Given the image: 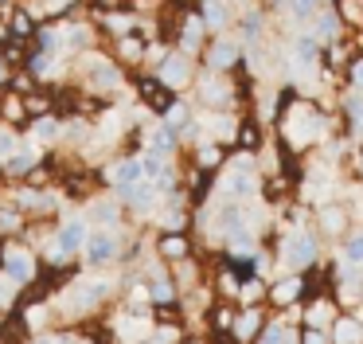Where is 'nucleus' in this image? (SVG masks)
<instances>
[{
    "label": "nucleus",
    "instance_id": "f257e3e1",
    "mask_svg": "<svg viewBox=\"0 0 363 344\" xmlns=\"http://www.w3.org/2000/svg\"><path fill=\"white\" fill-rule=\"evenodd\" d=\"M238 55H242V47H238V39H227V36H219V39L211 43V51H207V67H211V70H219V75H223V70H230V67L238 63Z\"/></svg>",
    "mask_w": 363,
    "mask_h": 344
},
{
    "label": "nucleus",
    "instance_id": "f03ea898",
    "mask_svg": "<svg viewBox=\"0 0 363 344\" xmlns=\"http://www.w3.org/2000/svg\"><path fill=\"white\" fill-rule=\"evenodd\" d=\"M340 28H344V20H340V12H332V8H320L313 20V36L320 39L324 47L328 43H340Z\"/></svg>",
    "mask_w": 363,
    "mask_h": 344
},
{
    "label": "nucleus",
    "instance_id": "7ed1b4c3",
    "mask_svg": "<svg viewBox=\"0 0 363 344\" xmlns=\"http://www.w3.org/2000/svg\"><path fill=\"white\" fill-rule=\"evenodd\" d=\"M313 254H316L313 235H293V239H285V262L289 266H308Z\"/></svg>",
    "mask_w": 363,
    "mask_h": 344
},
{
    "label": "nucleus",
    "instance_id": "20e7f679",
    "mask_svg": "<svg viewBox=\"0 0 363 344\" xmlns=\"http://www.w3.org/2000/svg\"><path fill=\"white\" fill-rule=\"evenodd\" d=\"M188 78H191L188 51H184V55H172V59H164V67H160V82H168V86H184Z\"/></svg>",
    "mask_w": 363,
    "mask_h": 344
},
{
    "label": "nucleus",
    "instance_id": "39448f33",
    "mask_svg": "<svg viewBox=\"0 0 363 344\" xmlns=\"http://www.w3.org/2000/svg\"><path fill=\"white\" fill-rule=\"evenodd\" d=\"M180 31H184V36H180V47L191 55L199 43H203V36H207V20H203V16H184Z\"/></svg>",
    "mask_w": 363,
    "mask_h": 344
},
{
    "label": "nucleus",
    "instance_id": "423d86ee",
    "mask_svg": "<svg viewBox=\"0 0 363 344\" xmlns=\"http://www.w3.org/2000/svg\"><path fill=\"white\" fill-rule=\"evenodd\" d=\"M320 8H324V0H285V12H289L293 23H313Z\"/></svg>",
    "mask_w": 363,
    "mask_h": 344
},
{
    "label": "nucleus",
    "instance_id": "0eeeda50",
    "mask_svg": "<svg viewBox=\"0 0 363 344\" xmlns=\"http://www.w3.org/2000/svg\"><path fill=\"white\" fill-rule=\"evenodd\" d=\"M219 75V70H215ZM207 75L203 78V98L211 102V106H230V82H223V78Z\"/></svg>",
    "mask_w": 363,
    "mask_h": 344
},
{
    "label": "nucleus",
    "instance_id": "6e6552de",
    "mask_svg": "<svg viewBox=\"0 0 363 344\" xmlns=\"http://www.w3.org/2000/svg\"><path fill=\"white\" fill-rule=\"evenodd\" d=\"M203 20H207V28H215V31L227 28V23H230L227 0H203Z\"/></svg>",
    "mask_w": 363,
    "mask_h": 344
},
{
    "label": "nucleus",
    "instance_id": "1a4fd4ad",
    "mask_svg": "<svg viewBox=\"0 0 363 344\" xmlns=\"http://www.w3.org/2000/svg\"><path fill=\"white\" fill-rule=\"evenodd\" d=\"M141 94H145V102L157 106V109L172 106V86H168V82H141Z\"/></svg>",
    "mask_w": 363,
    "mask_h": 344
},
{
    "label": "nucleus",
    "instance_id": "9d476101",
    "mask_svg": "<svg viewBox=\"0 0 363 344\" xmlns=\"http://www.w3.org/2000/svg\"><path fill=\"white\" fill-rule=\"evenodd\" d=\"M82 239H86V227H82V223H67L63 231H59V254H71V250H79Z\"/></svg>",
    "mask_w": 363,
    "mask_h": 344
},
{
    "label": "nucleus",
    "instance_id": "9b49d317",
    "mask_svg": "<svg viewBox=\"0 0 363 344\" xmlns=\"http://www.w3.org/2000/svg\"><path fill=\"white\" fill-rule=\"evenodd\" d=\"M336 344H363V325L352 317H340L336 321Z\"/></svg>",
    "mask_w": 363,
    "mask_h": 344
},
{
    "label": "nucleus",
    "instance_id": "f8f14e48",
    "mask_svg": "<svg viewBox=\"0 0 363 344\" xmlns=\"http://www.w3.org/2000/svg\"><path fill=\"white\" fill-rule=\"evenodd\" d=\"M238 36H242L246 43H254V39L262 36V12H258V8H246V12H242V23H238Z\"/></svg>",
    "mask_w": 363,
    "mask_h": 344
},
{
    "label": "nucleus",
    "instance_id": "ddd939ff",
    "mask_svg": "<svg viewBox=\"0 0 363 344\" xmlns=\"http://www.w3.org/2000/svg\"><path fill=\"white\" fill-rule=\"evenodd\" d=\"M113 250H118V247H113V239H110V235H98V239H90L86 258H90V262H110V258H113Z\"/></svg>",
    "mask_w": 363,
    "mask_h": 344
},
{
    "label": "nucleus",
    "instance_id": "4468645a",
    "mask_svg": "<svg viewBox=\"0 0 363 344\" xmlns=\"http://www.w3.org/2000/svg\"><path fill=\"white\" fill-rule=\"evenodd\" d=\"M336 12L344 23L352 28H363V0H336Z\"/></svg>",
    "mask_w": 363,
    "mask_h": 344
},
{
    "label": "nucleus",
    "instance_id": "2eb2a0df",
    "mask_svg": "<svg viewBox=\"0 0 363 344\" xmlns=\"http://www.w3.org/2000/svg\"><path fill=\"white\" fill-rule=\"evenodd\" d=\"M344 109H347V117H352V125L363 133V90H355V86H352V94L344 98Z\"/></svg>",
    "mask_w": 363,
    "mask_h": 344
},
{
    "label": "nucleus",
    "instance_id": "dca6fc26",
    "mask_svg": "<svg viewBox=\"0 0 363 344\" xmlns=\"http://www.w3.org/2000/svg\"><path fill=\"white\" fill-rule=\"evenodd\" d=\"M297 294H301V278H285V281H277V286H274V301L277 305L293 301Z\"/></svg>",
    "mask_w": 363,
    "mask_h": 344
},
{
    "label": "nucleus",
    "instance_id": "f3484780",
    "mask_svg": "<svg viewBox=\"0 0 363 344\" xmlns=\"http://www.w3.org/2000/svg\"><path fill=\"white\" fill-rule=\"evenodd\" d=\"M137 176H141V164H137V161H125V164H118V168H113V180H118L121 188L137 184Z\"/></svg>",
    "mask_w": 363,
    "mask_h": 344
},
{
    "label": "nucleus",
    "instance_id": "a211bd4d",
    "mask_svg": "<svg viewBox=\"0 0 363 344\" xmlns=\"http://www.w3.org/2000/svg\"><path fill=\"white\" fill-rule=\"evenodd\" d=\"M328 317H332V305H328V301H316V305H308V325H313V328H320Z\"/></svg>",
    "mask_w": 363,
    "mask_h": 344
},
{
    "label": "nucleus",
    "instance_id": "6ab92c4d",
    "mask_svg": "<svg viewBox=\"0 0 363 344\" xmlns=\"http://www.w3.org/2000/svg\"><path fill=\"white\" fill-rule=\"evenodd\" d=\"M230 192H235V195H250L254 192V176H250V172H235V176H230Z\"/></svg>",
    "mask_w": 363,
    "mask_h": 344
},
{
    "label": "nucleus",
    "instance_id": "aec40b11",
    "mask_svg": "<svg viewBox=\"0 0 363 344\" xmlns=\"http://www.w3.org/2000/svg\"><path fill=\"white\" fill-rule=\"evenodd\" d=\"M160 250H164L168 258H184V254H188V242H184L180 235H172V239H164V242H160Z\"/></svg>",
    "mask_w": 363,
    "mask_h": 344
},
{
    "label": "nucleus",
    "instance_id": "412c9836",
    "mask_svg": "<svg viewBox=\"0 0 363 344\" xmlns=\"http://www.w3.org/2000/svg\"><path fill=\"white\" fill-rule=\"evenodd\" d=\"M254 328H258V309H246L242 313V321H238V336H254Z\"/></svg>",
    "mask_w": 363,
    "mask_h": 344
},
{
    "label": "nucleus",
    "instance_id": "4be33fe9",
    "mask_svg": "<svg viewBox=\"0 0 363 344\" xmlns=\"http://www.w3.org/2000/svg\"><path fill=\"white\" fill-rule=\"evenodd\" d=\"M347 78H352L355 90H363V55H352V63H347Z\"/></svg>",
    "mask_w": 363,
    "mask_h": 344
},
{
    "label": "nucleus",
    "instance_id": "5701e85b",
    "mask_svg": "<svg viewBox=\"0 0 363 344\" xmlns=\"http://www.w3.org/2000/svg\"><path fill=\"white\" fill-rule=\"evenodd\" d=\"M320 219H324V227H328V231H340V227H344V211H340V208H324Z\"/></svg>",
    "mask_w": 363,
    "mask_h": 344
},
{
    "label": "nucleus",
    "instance_id": "b1692460",
    "mask_svg": "<svg viewBox=\"0 0 363 344\" xmlns=\"http://www.w3.org/2000/svg\"><path fill=\"white\" fill-rule=\"evenodd\" d=\"M172 145H176L172 129H157V133H152V149H160V153H168Z\"/></svg>",
    "mask_w": 363,
    "mask_h": 344
},
{
    "label": "nucleus",
    "instance_id": "393cba45",
    "mask_svg": "<svg viewBox=\"0 0 363 344\" xmlns=\"http://www.w3.org/2000/svg\"><path fill=\"white\" fill-rule=\"evenodd\" d=\"M344 258L347 262H363V235H355V239L344 247Z\"/></svg>",
    "mask_w": 363,
    "mask_h": 344
},
{
    "label": "nucleus",
    "instance_id": "a878e982",
    "mask_svg": "<svg viewBox=\"0 0 363 344\" xmlns=\"http://www.w3.org/2000/svg\"><path fill=\"white\" fill-rule=\"evenodd\" d=\"M289 336H285V328L281 325H274V328H266V336H262L258 344H285Z\"/></svg>",
    "mask_w": 363,
    "mask_h": 344
},
{
    "label": "nucleus",
    "instance_id": "bb28decb",
    "mask_svg": "<svg viewBox=\"0 0 363 344\" xmlns=\"http://www.w3.org/2000/svg\"><path fill=\"white\" fill-rule=\"evenodd\" d=\"M12 36H16V39H28V36H32V20H28V16H16V23H12Z\"/></svg>",
    "mask_w": 363,
    "mask_h": 344
},
{
    "label": "nucleus",
    "instance_id": "cd10ccee",
    "mask_svg": "<svg viewBox=\"0 0 363 344\" xmlns=\"http://www.w3.org/2000/svg\"><path fill=\"white\" fill-rule=\"evenodd\" d=\"M238 137H242V145H246V149L258 145V129H254V125H242V129H238Z\"/></svg>",
    "mask_w": 363,
    "mask_h": 344
},
{
    "label": "nucleus",
    "instance_id": "c85d7f7f",
    "mask_svg": "<svg viewBox=\"0 0 363 344\" xmlns=\"http://www.w3.org/2000/svg\"><path fill=\"white\" fill-rule=\"evenodd\" d=\"M199 164H203V168H215V164H219V149H203V153H199Z\"/></svg>",
    "mask_w": 363,
    "mask_h": 344
},
{
    "label": "nucleus",
    "instance_id": "c756f323",
    "mask_svg": "<svg viewBox=\"0 0 363 344\" xmlns=\"http://www.w3.org/2000/svg\"><path fill=\"white\" fill-rule=\"evenodd\" d=\"M12 274H16V278H28V274H32V262H28V258H12Z\"/></svg>",
    "mask_w": 363,
    "mask_h": 344
},
{
    "label": "nucleus",
    "instance_id": "7c9ffc66",
    "mask_svg": "<svg viewBox=\"0 0 363 344\" xmlns=\"http://www.w3.org/2000/svg\"><path fill=\"white\" fill-rule=\"evenodd\" d=\"M152 297H157V301H172V286H168V281H157V286H152Z\"/></svg>",
    "mask_w": 363,
    "mask_h": 344
},
{
    "label": "nucleus",
    "instance_id": "2f4dec72",
    "mask_svg": "<svg viewBox=\"0 0 363 344\" xmlns=\"http://www.w3.org/2000/svg\"><path fill=\"white\" fill-rule=\"evenodd\" d=\"M301 340H305V344H328V340H324V333H320V328H313V325L305 328V336H301Z\"/></svg>",
    "mask_w": 363,
    "mask_h": 344
},
{
    "label": "nucleus",
    "instance_id": "473e14b6",
    "mask_svg": "<svg viewBox=\"0 0 363 344\" xmlns=\"http://www.w3.org/2000/svg\"><path fill=\"white\" fill-rule=\"evenodd\" d=\"M121 55L137 59V55H141V39H125V43H121Z\"/></svg>",
    "mask_w": 363,
    "mask_h": 344
},
{
    "label": "nucleus",
    "instance_id": "72a5a7b5",
    "mask_svg": "<svg viewBox=\"0 0 363 344\" xmlns=\"http://www.w3.org/2000/svg\"><path fill=\"white\" fill-rule=\"evenodd\" d=\"M98 4H102V8H118L121 0H98Z\"/></svg>",
    "mask_w": 363,
    "mask_h": 344
},
{
    "label": "nucleus",
    "instance_id": "f704fd0d",
    "mask_svg": "<svg viewBox=\"0 0 363 344\" xmlns=\"http://www.w3.org/2000/svg\"><path fill=\"white\" fill-rule=\"evenodd\" d=\"M359 168H363V161H359Z\"/></svg>",
    "mask_w": 363,
    "mask_h": 344
},
{
    "label": "nucleus",
    "instance_id": "c9c22d12",
    "mask_svg": "<svg viewBox=\"0 0 363 344\" xmlns=\"http://www.w3.org/2000/svg\"><path fill=\"white\" fill-rule=\"evenodd\" d=\"M196 344H199V340H196Z\"/></svg>",
    "mask_w": 363,
    "mask_h": 344
}]
</instances>
